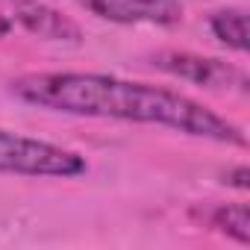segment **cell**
<instances>
[{"label": "cell", "instance_id": "5", "mask_svg": "<svg viewBox=\"0 0 250 250\" xmlns=\"http://www.w3.org/2000/svg\"><path fill=\"white\" fill-rule=\"evenodd\" d=\"M9 3H12L15 21L27 33H33L44 42H62V44H80L83 42L80 24H74L68 15L42 3V0H9Z\"/></svg>", "mask_w": 250, "mask_h": 250}, {"label": "cell", "instance_id": "7", "mask_svg": "<svg viewBox=\"0 0 250 250\" xmlns=\"http://www.w3.org/2000/svg\"><path fill=\"white\" fill-rule=\"evenodd\" d=\"M209 224L218 227L224 235L235 238L238 244L250 241V209H247V203H224V206H218L212 212Z\"/></svg>", "mask_w": 250, "mask_h": 250}, {"label": "cell", "instance_id": "6", "mask_svg": "<svg viewBox=\"0 0 250 250\" xmlns=\"http://www.w3.org/2000/svg\"><path fill=\"white\" fill-rule=\"evenodd\" d=\"M209 30L229 50L247 53V15H244V9H221V12H215L212 21H209Z\"/></svg>", "mask_w": 250, "mask_h": 250}, {"label": "cell", "instance_id": "2", "mask_svg": "<svg viewBox=\"0 0 250 250\" xmlns=\"http://www.w3.org/2000/svg\"><path fill=\"white\" fill-rule=\"evenodd\" d=\"M0 174L74 180L88 174V162L83 153L68 150L62 145L0 130Z\"/></svg>", "mask_w": 250, "mask_h": 250}, {"label": "cell", "instance_id": "1", "mask_svg": "<svg viewBox=\"0 0 250 250\" xmlns=\"http://www.w3.org/2000/svg\"><path fill=\"white\" fill-rule=\"evenodd\" d=\"M12 94L30 106L50 112L150 124V127H165L218 145H235V147L247 145V136L238 124L227 121L209 106L171 88L121 80L112 74H80V71L24 74L12 80Z\"/></svg>", "mask_w": 250, "mask_h": 250}, {"label": "cell", "instance_id": "9", "mask_svg": "<svg viewBox=\"0 0 250 250\" xmlns=\"http://www.w3.org/2000/svg\"><path fill=\"white\" fill-rule=\"evenodd\" d=\"M12 27H15V21H12L9 15H3V12H0V39H6V36L12 33Z\"/></svg>", "mask_w": 250, "mask_h": 250}, {"label": "cell", "instance_id": "8", "mask_svg": "<svg viewBox=\"0 0 250 250\" xmlns=\"http://www.w3.org/2000/svg\"><path fill=\"white\" fill-rule=\"evenodd\" d=\"M227 180H229L235 188H241V191H244V188H250V171H247L244 165H241V168H235V171H232Z\"/></svg>", "mask_w": 250, "mask_h": 250}, {"label": "cell", "instance_id": "3", "mask_svg": "<svg viewBox=\"0 0 250 250\" xmlns=\"http://www.w3.org/2000/svg\"><path fill=\"white\" fill-rule=\"evenodd\" d=\"M153 65L171 77H180L186 83L194 85H206V88H247V77L221 59L212 56H200V53H188V50H162L153 56Z\"/></svg>", "mask_w": 250, "mask_h": 250}, {"label": "cell", "instance_id": "4", "mask_svg": "<svg viewBox=\"0 0 250 250\" xmlns=\"http://www.w3.org/2000/svg\"><path fill=\"white\" fill-rule=\"evenodd\" d=\"M91 15L112 24H153L174 27L183 21L180 0H80Z\"/></svg>", "mask_w": 250, "mask_h": 250}]
</instances>
